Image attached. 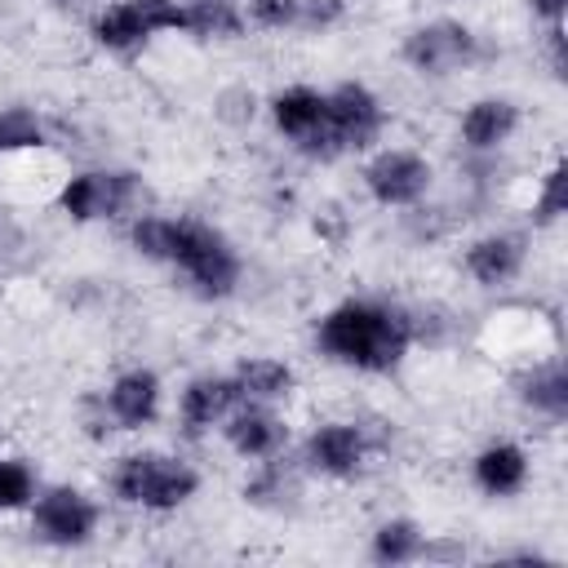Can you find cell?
Masks as SVG:
<instances>
[{
	"mask_svg": "<svg viewBox=\"0 0 568 568\" xmlns=\"http://www.w3.org/2000/svg\"><path fill=\"white\" fill-rule=\"evenodd\" d=\"M408 337H413V324L408 315L399 311H386V306H368V302H351V306H337L333 315L320 320V346L355 368H395L399 355L408 351Z\"/></svg>",
	"mask_w": 568,
	"mask_h": 568,
	"instance_id": "cell-1",
	"label": "cell"
},
{
	"mask_svg": "<svg viewBox=\"0 0 568 568\" xmlns=\"http://www.w3.org/2000/svg\"><path fill=\"white\" fill-rule=\"evenodd\" d=\"M169 262H178L204 293H231V284H235V275H240L235 253L222 244V235H213V231L200 226V222H173Z\"/></svg>",
	"mask_w": 568,
	"mask_h": 568,
	"instance_id": "cell-2",
	"label": "cell"
},
{
	"mask_svg": "<svg viewBox=\"0 0 568 568\" xmlns=\"http://www.w3.org/2000/svg\"><path fill=\"white\" fill-rule=\"evenodd\" d=\"M115 493L124 501H138V506H151V510H169V506H178V501H186L195 493V475L182 462H169V457H155V453H138V457L120 462Z\"/></svg>",
	"mask_w": 568,
	"mask_h": 568,
	"instance_id": "cell-3",
	"label": "cell"
},
{
	"mask_svg": "<svg viewBox=\"0 0 568 568\" xmlns=\"http://www.w3.org/2000/svg\"><path fill=\"white\" fill-rule=\"evenodd\" d=\"M324 129L333 146H368L373 133L382 129V106L364 84H342L337 93L324 98Z\"/></svg>",
	"mask_w": 568,
	"mask_h": 568,
	"instance_id": "cell-4",
	"label": "cell"
},
{
	"mask_svg": "<svg viewBox=\"0 0 568 568\" xmlns=\"http://www.w3.org/2000/svg\"><path fill=\"white\" fill-rule=\"evenodd\" d=\"M138 195V182L129 173H80V178H67V186L58 191V204L89 222V217H111L120 209H129Z\"/></svg>",
	"mask_w": 568,
	"mask_h": 568,
	"instance_id": "cell-5",
	"label": "cell"
},
{
	"mask_svg": "<svg viewBox=\"0 0 568 568\" xmlns=\"http://www.w3.org/2000/svg\"><path fill=\"white\" fill-rule=\"evenodd\" d=\"M470 53H475V40L457 22H430V27L413 31L408 44H404V58L417 71H430V75H444V71L470 62Z\"/></svg>",
	"mask_w": 568,
	"mask_h": 568,
	"instance_id": "cell-6",
	"label": "cell"
},
{
	"mask_svg": "<svg viewBox=\"0 0 568 568\" xmlns=\"http://www.w3.org/2000/svg\"><path fill=\"white\" fill-rule=\"evenodd\" d=\"M364 182L382 204H413L426 191L430 169H426V160H417L408 151H386L364 169Z\"/></svg>",
	"mask_w": 568,
	"mask_h": 568,
	"instance_id": "cell-7",
	"label": "cell"
},
{
	"mask_svg": "<svg viewBox=\"0 0 568 568\" xmlns=\"http://www.w3.org/2000/svg\"><path fill=\"white\" fill-rule=\"evenodd\" d=\"M93 519H98V510L75 488H53L36 501V528H40V537H49L58 546L84 541L93 532Z\"/></svg>",
	"mask_w": 568,
	"mask_h": 568,
	"instance_id": "cell-8",
	"label": "cell"
},
{
	"mask_svg": "<svg viewBox=\"0 0 568 568\" xmlns=\"http://www.w3.org/2000/svg\"><path fill=\"white\" fill-rule=\"evenodd\" d=\"M306 457L324 475H351L364 457V435L355 426H320L306 444Z\"/></svg>",
	"mask_w": 568,
	"mask_h": 568,
	"instance_id": "cell-9",
	"label": "cell"
},
{
	"mask_svg": "<svg viewBox=\"0 0 568 568\" xmlns=\"http://www.w3.org/2000/svg\"><path fill=\"white\" fill-rule=\"evenodd\" d=\"M524 262V240L515 235H488L466 253V271L479 284H506Z\"/></svg>",
	"mask_w": 568,
	"mask_h": 568,
	"instance_id": "cell-10",
	"label": "cell"
},
{
	"mask_svg": "<svg viewBox=\"0 0 568 568\" xmlns=\"http://www.w3.org/2000/svg\"><path fill=\"white\" fill-rule=\"evenodd\" d=\"M240 386L235 382H222V377H195L186 390H182V417L191 430H204L213 426L231 404H235Z\"/></svg>",
	"mask_w": 568,
	"mask_h": 568,
	"instance_id": "cell-11",
	"label": "cell"
},
{
	"mask_svg": "<svg viewBox=\"0 0 568 568\" xmlns=\"http://www.w3.org/2000/svg\"><path fill=\"white\" fill-rule=\"evenodd\" d=\"M515 106L510 102H501V98H484V102H475L466 115H462V138L470 142V146H479V151H488V146H497V142H506L510 133H515Z\"/></svg>",
	"mask_w": 568,
	"mask_h": 568,
	"instance_id": "cell-12",
	"label": "cell"
},
{
	"mask_svg": "<svg viewBox=\"0 0 568 568\" xmlns=\"http://www.w3.org/2000/svg\"><path fill=\"white\" fill-rule=\"evenodd\" d=\"M155 399H160V386L151 373H124L115 386H111V413L115 422L124 426H142L155 417Z\"/></svg>",
	"mask_w": 568,
	"mask_h": 568,
	"instance_id": "cell-13",
	"label": "cell"
},
{
	"mask_svg": "<svg viewBox=\"0 0 568 568\" xmlns=\"http://www.w3.org/2000/svg\"><path fill=\"white\" fill-rule=\"evenodd\" d=\"M524 475H528V462H524V453L515 444H493L475 462V479L488 493H515L524 484Z\"/></svg>",
	"mask_w": 568,
	"mask_h": 568,
	"instance_id": "cell-14",
	"label": "cell"
},
{
	"mask_svg": "<svg viewBox=\"0 0 568 568\" xmlns=\"http://www.w3.org/2000/svg\"><path fill=\"white\" fill-rule=\"evenodd\" d=\"M226 439H231V444H235V453H244V457H266V453H271V448L284 439V426H280L271 413L248 408V413L231 417Z\"/></svg>",
	"mask_w": 568,
	"mask_h": 568,
	"instance_id": "cell-15",
	"label": "cell"
},
{
	"mask_svg": "<svg viewBox=\"0 0 568 568\" xmlns=\"http://www.w3.org/2000/svg\"><path fill=\"white\" fill-rule=\"evenodd\" d=\"M271 111H275V124H280L288 138H306L311 129L324 124V98L311 93V89H288V93H280V98L271 102Z\"/></svg>",
	"mask_w": 568,
	"mask_h": 568,
	"instance_id": "cell-16",
	"label": "cell"
},
{
	"mask_svg": "<svg viewBox=\"0 0 568 568\" xmlns=\"http://www.w3.org/2000/svg\"><path fill=\"white\" fill-rule=\"evenodd\" d=\"M93 36H98L106 49H133V44H142L151 31L142 27V18H138L133 0H124V4H111V9L98 18Z\"/></svg>",
	"mask_w": 568,
	"mask_h": 568,
	"instance_id": "cell-17",
	"label": "cell"
},
{
	"mask_svg": "<svg viewBox=\"0 0 568 568\" xmlns=\"http://www.w3.org/2000/svg\"><path fill=\"white\" fill-rule=\"evenodd\" d=\"M235 386H240L244 395L275 399V395H284V390L293 386V373H288L284 364H275V359H248V364H240Z\"/></svg>",
	"mask_w": 568,
	"mask_h": 568,
	"instance_id": "cell-18",
	"label": "cell"
},
{
	"mask_svg": "<svg viewBox=\"0 0 568 568\" xmlns=\"http://www.w3.org/2000/svg\"><path fill=\"white\" fill-rule=\"evenodd\" d=\"M417 550H422V532H417L408 519H390V524H382L377 537H373V555H377L382 564H404V559H413Z\"/></svg>",
	"mask_w": 568,
	"mask_h": 568,
	"instance_id": "cell-19",
	"label": "cell"
},
{
	"mask_svg": "<svg viewBox=\"0 0 568 568\" xmlns=\"http://www.w3.org/2000/svg\"><path fill=\"white\" fill-rule=\"evenodd\" d=\"M40 146V120L27 106L0 111V155H22Z\"/></svg>",
	"mask_w": 568,
	"mask_h": 568,
	"instance_id": "cell-20",
	"label": "cell"
},
{
	"mask_svg": "<svg viewBox=\"0 0 568 568\" xmlns=\"http://www.w3.org/2000/svg\"><path fill=\"white\" fill-rule=\"evenodd\" d=\"M186 18H191V31L200 36H240L235 0H191Z\"/></svg>",
	"mask_w": 568,
	"mask_h": 568,
	"instance_id": "cell-21",
	"label": "cell"
},
{
	"mask_svg": "<svg viewBox=\"0 0 568 568\" xmlns=\"http://www.w3.org/2000/svg\"><path fill=\"white\" fill-rule=\"evenodd\" d=\"M524 395H528V404H537L546 413H564L568 408V377H564V368L550 364L546 373H532V382H528Z\"/></svg>",
	"mask_w": 568,
	"mask_h": 568,
	"instance_id": "cell-22",
	"label": "cell"
},
{
	"mask_svg": "<svg viewBox=\"0 0 568 568\" xmlns=\"http://www.w3.org/2000/svg\"><path fill=\"white\" fill-rule=\"evenodd\" d=\"M133 9H138V18H142L146 31H178V27H191L186 9L173 4V0H133Z\"/></svg>",
	"mask_w": 568,
	"mask_h": 568,
	"instance_id": "cell-23",
	"label": "cell"
},
{
	"mask_svg": "<svg viewBox=\"0 0 568 568\" xmlns=\"http://www.w3.org/2000/svg\"><path fill=\"white\" fill-rule=\"evenodd\" d=\"M169 235H173V222H164V217H138L133 222V244L146 257H169Z\"/></svg>",
	"mask_w": 568,
	"mask_h": 568,
	"instance_id": "cell-24",
	"label": "cell"
},
{
	"mask_svg": "<svg viewBox=\"0 0 568 568\" xmlns=\"http://www.w3.org/2000/svg\"><path fill=\"white\" fill-rule=\"evenodd\" d=\"M31 497V470L22 462H0V510H13Z\"/></svg>",
	"mask_w": 568,
	"mask_h": 568,
	"instance_id": "cell-25",
	"label": "cell"
},
{
	"mask_svg": "<svg viewBox=\"0 0 568 568\" xmlns=\"http://www.w3.org/2000/svg\"><path fill=\"white\" fill-rule=\"evenodd\" d=\"M564 204H568V164H555V169L546 173L537 213H541V217H555V213H564Z\"/></svg>",
	"mask_w": 568,
	"mask_h": 568,
	"instance_id": "cell-26",
	"label": "cell"
},
{
	"mask_svg": "<svg viewBox=\"0 0 568 568\" xmlns=\"http://www.w3.org/2000/svg\"><path fill=\"white\" fill-rule=\"evenodd\" d=\"M248 13L262 27H288V22H297L302 0H248Z\"/></svg>",
	"mask_w": 568,
	"mask_h": 568,
	"instance_id": "cell-27",
	"label": "cell"
},
{
	"mask_svg": "<svg viewBox=\"0 0 568 568\" xmlns=\"http://www.w3.org/2000/svg\"><path fill=\"white\" fill-rule=\"evenodd\" d=\"M337 13H342V0H306V18L315 27H328Z\"/></svg>",
	"mask_w": 568,
	"mask_h": 568,
	"instance_id": "cell-28",
	"label": "cell"
},
{
	"mask_svg": "<svg viewBox=\"0 0 568 568\" xmlns=\"http://www.w3.org/2000/svg\"><path fill=\"white\" fill-rule=\"evenodd\" d=\"M564 4H568V0H532V13H541V18H550V22H559V13H564Z\"/></svg>",
	"mask_w": 568,
	"mask_h": 568,
	"instance_id": "cell-29",
	"label": "cell"
}]
</instances>
